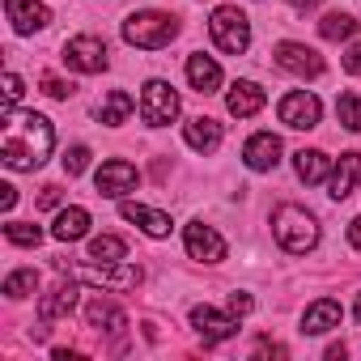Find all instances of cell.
I'll return each mask as SVG.
<instances>
[{
	"mask_svg": "<svg viewBox=\"0 0 361 361\" xmlns=\"http://www.w3.org/2000/svg\"><path fill=\"white\" fill-rule=\"evenodd\" d=\"M344 73H353V77H361V39L344 51Z\"/></svg>",
	"mask_w": 361,
	"mask_h": 361,
	"instance_id": "e575fe53",
	"label": "cell"
},
{
	"mask_svg": "<svg viewBox=\"0 0 361 361\" xmlns=\"http://www.w3.org/2000/svg\"><path fill=\"white\" fill-rule=\"evenodd\" d=\"M77 276L81 281H90V285H98V289H136L140 281H145V272L136 268V264H123V259H115V264H98V259H90V264H81L77 268Z\"/></svg>",
	"mask_w": 361,
	"mask_h": 361,
	"instance_id": "8992f818",
	"label": "cell"
},
{
	"mask_svg": "<svg viewBox=\"0 0 361 361\" xmlns=\"http://www.w3.org/2000/svg\"><path fill=\"white\" fill-rule=\"evenodd\" d=\"M188 81H192V90H200V94H217V90H221V64H217L213 56L196 51V56H188Z\"/></svg>",
	"mask_w": 361,
	"mask_h": 361,
	"instance_id": "d6986e66",
	"label": "cell"
},
{
	"mask_svg": "<svg viewBox=\"0 0 361 361\" xmlns=\"http://www.w3.org/2000/svg\"><path fill=\"white\" fill-rule=\"evenodd\" d=\"M327 361H344V344H331L327 348Z\"/></svg>",
	"mask_w": 361,
	"mask_h": 361,
	"instance_id": "60d3db41",
	"label": "cell"
},
{
	"mask_svg": "<svg viewBox=\"0 0 361 361\" xmlns=\"http://www.w3.org/2000/svg\"><path fill=\"white\" fill-rule=\"evenodd\" d=\"M119 213H123V221H136L149 238H166V234H170V217L157 213V209H145V204H136V200H123Z\"/></svg>",
	"mask_w": 361,
	"mask_h": 361,
	"instance_id": "ffe728a7",
	"label": "cell"
},
{
	"mask_svg": "<svg viewBox=\"0 0 361 361\" xmlns=\"http://www.w3.org/2000/svg\"><path fill=\"white\" fill-rule=\"evenodd\" d=\"M183 247H188V255L192 259H200V264H221L226 259V238L213 230V226H204V221H192L188 230H183Z\"/></svg>",
	"mask_w": 361,
	"mask_h": 361,
	"instance_id": "8fae6325",
	"label": "cell"
},
{
	"mask_svg": "<svg viewBox=\"0 0 361 361\" xmlns=\"http://www.w3.org/2000/svg\"><path fill=\"white\" fill-rule=\"evenodd\" d=\"M136 183H140V174H136V166H132V161H123V157L102 161V166H98V174H94V188H98V196H106V200L128 196Z\"/></svg>",
	"mask_w": 361,
	"mask_h": 361,
	"instance_id": "9c48e42d",
	"label": "cell"
},
{
	"mask_svg": "<svg viewBox=\"0 0 361 361\" xmlns=\"http://www.w3.org/2000/svg\"><path fill=\"white\" fill-rule=\"evenodd\" d=\"M85 234H90V213L77 209V204L60 209V217H56V226H51V238H56V243H81Z\"/></svg>",
	"mask_w": 361,
	"mask_h": 361,
	"instance_id": "603a6c76",
	"label": "cell"
},
{
	"mask_svg": "<svg viewBox=\"0 0 361 361\" xmlns=\"http://www.w3.org/2000/svg\"><path fill=\"white\" fill-rule=\"evenodd\" d=\"M348 243L361 251V217H353V226H348Z\"/></svg>",
	"mask_w": 361,
	"mask_h": 361,
	"instance_id": "74e56055",
	"label": "cell"
},
{
	"mask_svg": "<svg viewBox=\"0 0 361 361\" xmlns=\"http://www.w3.org/2000/svg\"><path fill=\"white\" fill-rule=\"evenodd\" d=\"M209 35H213V43H217L226 56H243V51L251 47V22H247V13H238L234 5L213 9V18H209Z\"/></svg>",
	"mask_w": 361,
	"mask_h": 361,
	"instance_id": "277c9868",
	"label": "cell"
},
{
	"mask_svg": "<svg viewBox=\"0 0 361 361\" xmlns=\"http://www.w3.org/2000/svg\"><path fill=\"white\" fill-rule=\"evenodd\" d=\"M319 35H323L327 43H344V39L357 35V18H348V13H327V18L319 22Z\"/></svg>",
	"mask_w": 361,
	"mask_h": 361,
	"instance_id": "4316f807",
	"label": "cell"
},
{
	"mask_svg": "<svg viewBox=\"0 0 361 361\" xmlns=\"http://www.w3.org/2000/svg\"><path fill=\"white\" fill-rule=\"evenodd\" d=\"M132 94L128 90H111L102 102H98V119L106 123V128H119V123H128V115H132Z\"/></svg>",
	"mask_w": 361,
	"mask_h": 361,
	"instance_id": "d4e9b609",
	"label": "cell"
},
{
	"mask_svg": "<svg viewBox=\"0 0 361 361\" xmlns=\"http://www.w3.org/2000/svg\"><path fill=\"white\" fill-rule=\"evenodd\" d=\"M77 310V285L73 281H60V285H51L43 298H39V314H43V323H51V319H68Z\"/></svg>",
	"mask_w": 361,
	"mask_h": 361,
	"instance_id": "e0dca14e",
	"label": "cell"
},
{
	"mask_svg": "<svg viewBox=\"0 0 361 361\" xmlns=\"http://www.w3.org/2000/svg\"><path fill=\"white\" fill-rule=\"evenodd\" d=\"M272 60H276V68H285V73H293V77H302V81L323 77V56H319L314 47H306V43H281V47L272 51Z\"/></svg>",
	"mask_w": 361,
	"mask_h": 361,
	"instance_id": "30bf717a",
	"label": "cell"
},
{
	"mask_svg": "<svg viewBox=\"0 0 361 361\" xmlns=\"http://www.w3.org/2000/svg\"><path fill=\"white\" fill-rule=\"evenodd\" d=\"M85 323L98 327V331H123V327H128V314H123L111 298H94V302L85 306Z\"/></svg>",
	"mask_w": 361,
	"mask_h": 361,
	"instance_id": "cb8c5ba5",
	"label": "cell"
},
{
	"mask_svg": "<svg viewBox=\"0 0 361 361\" xmlns=\"http://www.w3.org/2000/svg\"><path fill=\"white\" fill-rule=\"evenodd\" d=\"M39 209H60V188H43L39 192Z\"/></svg>",
	"mask_w": 361,
	"mask_h": 361,
	"instance_id": "8d00e7d4",
	"label": "cell"
},
{
	"mask_svg": "<svg viewBox=\"0 0 361 361\" xmlns=\"http://www.w3.org/2000/svg\"><path fill=\"white\" fill-rule=\"evenodd\" d=\"M5 13H9L18 35H39L51 22V9L43 5V0H5Z\"/></svg>",
	"mask_w": 361,
	"mask_h": 361,
	"instance_id": "4fadbf2b",
	"label": "cell"
},
{
	"mask_svg": "<svg viewBox=\"0 0 361 361\" xmlns=\"http://www.w3.org/2000/svg\"><path fill=\"white\" fill-rule=\"evenodd\" d=\"M51 357H56V361H81V353H68V348H56Z\"/></svg>",
	"mask_w": 361,
	"mask_h": 361,
	"instance_id": "f35d334b",
	"label": "cell"
},
{
	"mask_svg": "<svg viewBox=\"0 0 361 361\" xmlns=\"http://www.w3.org/2000/svg\"><path fill=\"white\" fill-rule=\"evenodd\" d=\"M293 170H298V178L306 188H314V183H323V178L331 174V157L323 149H298L293 153Z\"/></svg>",
	"mask_w": 361,
	"mask_h": 361,
	"instance_id": "44dd1931",
	"label": "cell"
},
{
	"mask_svg": "<svg viewBox=\"0 0 361 361\" xmlns=\"http://www.w3.org/2000/svg\"><path fill=\"white\" fill-rule=\"evenodd\" d=\"M5 238H9L13 247H39V243H43V230L30 226V221H9V226H5Z\"/></svg>",
	"mask_w": 361,
	"mask_h": 361,
	"instance_id": "f546056e",
	"label": "cell"
},
{
	"mask_svg": "<svg viewBox=\"0 0 361 361\" xmlns=\"http://www.w3.org/2000/svg\"><path fill=\"white\" fill-rule=\"evenodd\" d=\"M178 111H183V102H178V94H174L170 81H157V77L145 81V90H140V119H145L149 128H166V123H174Z\"/></svg>",
	"mask_w": 361,
	"mask_h": 361,
	"instance_id": "5b68a950",
	"label": "cell"
},
{
	"mask_svg": "<svg viewBox=\"0 0 361 361\" xmlns=\"http://www.w3.org/2000/svg\"><path fill=\"white\" fill-rule=\"evenodd\" d=\"M251 306H255V302H251V293H243V289H238V293H230V314H238V319H243V314H251Z\"/></svg>",
	"mask_w": 361,
	"mask_h": 361,
	"instance_id": "836d02e7",
	"label": "cell"
},
{
	"mask_svg": "<svg viewBox=\"0 0 361 361\" xmlns=\"http://www.w3.org/2000/svg\"><path fill=\"white\" fill-rule=\"evenodd\" d=\"M276 115H281V123L285 128H298V132H310V128H319V115H323V102L310 94V90H293V94H285L281 98V106H276Z\"/></svg>",
	"mask_w": 361,
	"mask_h": 361,
	"instance_id": "52a82bcc",
	"label": "cell"
},
{
	"mask_svg": "<svg viewBox=\"0 0 361 361\" xmlns=\"http://www.w3.org/2000/svg\"><path fill=\"white\" fill-rule=\"evenodd\" d=\"M13 204H18V188H13V183H0V209L9 213Z\"/></svg>",
	"mask_w": 361,
	"mask_h": 361,
	"instance_id": "d590c367",
	"label": "cell"
},
{
	"mask_svg": "<svg viewBox=\"0 0 361 361\" xmlns=\"http://www.w3.org/2000/svg\"><path fill=\"white\" fill-rule=\"evenodd\" d=\"M183 140H188L196 153H213V149L221 145V123H217V119H209V115H196V119H188Z\"/></svg>",
	"mask_w": 361,
	"mask_h": 361,
	"instance_id": "7402d4cb",
	"label": "cell"
},
{
	"mask_svg": "<svg viewBox=\"0 0 361 361\" xmlns=\"http://www.w3.org/2000/svg\"><path fill=\"white\" fill-rule=\"evenodd\" d=\"M264 90L255 85V81H234L230 85V94H226V111L230 115H238V119H251V115H259L264 111Z\"/></svg>",
	"mask_w": 361,
	"mask_h": 361,
	"instance_id": "2e32d148",
	"label": "cell"
},
{
	"mask_svg": "<svg viewBox=\"0 0 361 361\" xmlns=\"http://www.w3.org/2000/svg\"><path fill=\"white\" fill-rule=\"evenodd\" d=\"M353 319L361 323V293H357V306H353Z\"/></svg>",
	"mask_w": 361,
	"mask_h": 361,
	"instance_id": "b9f144b4",
	"label": "cell"
},
{
	"mask_svg": "<svg viewBox=\"0 0 361 361\" xmlns=\"http://www.w3.org/2000/svg\"><path fill=\"white\" fill-rule=\"evenodd\" d=\"M340 319H344L340 302H336V298H319V302L306 306V314H302V331H306V336H323V331L340 327Z\"/></svg>",
	"mask_w": 361,
	"mask_h": 361,
	"instance_id": "ac0fdd59",
	"label": "cell"
},
{
	"mask_svg": "<svg viewBox=\"0 0 361 361\" xmlns=\"http://www.w3.org/2000/svg\"><path fill=\"white\" fill-rule=\"evenodd\" d=\"M272 234L289 255H306L319 247V221L302 204H276L272 209Z\"/></svg>",
	"mask_w": 361,
	"mask_h": 361,
	"instance_id": "7a4b0ae2",
	"label": "cell"
},
{
	"mask_svg": "<svg viewBox=\"0 0 361 361\" xmlns=\"http://www.w3.org/2000/svg\"><path fill=\"white\" fill-rule=\"evenodd\" d=\"M357 188H361V153H340V161L327 174V196L331 200H344Z\"/></svg>",
	"mask_w": 361,
	"mask_h": 361,
	"instance_id": "5bb4252c",
	"label": "cell"
},
{
	"mask_svg": "<svg viewBox=\"0 0 361 361\" xmlns=\"http://www.w3.org/2000/svg\"><path fill=\"white\" fill-rule=\"evenodd\" d=\"M123 255H128V243H123L119 234H98V238H90V259L115 264V259H123Z\"/></svg>",
	"mask_w": 361,
	"mask_h": 361,
	"instance_id": "484cf974",
	"label": "cell"
},
{
	"mask_svg": "<svg viewBox=\"0 0 361 361\" xmlns=\"http://www.w3.org/2000/svg\"><path fill=\"white\" fill-rule=\"evenodd\" d=\"M35 289H39V272L35 268H18V272L5 276V298H13V302L18 298H30Z\"/></svg>",
	"mask_w": 361,
	"mask_h": 361,
	"instance_id": "83f0119b",
	"label": "cell"
},
{
	"mask_svg": "<svg viewBox=\"0 0 361 361\" xmlns=\"http://www.w3.org/2000/svg\"><path fill=\"white\" fill-rule=\"evenodd\" d=\"M0 123V161L9 170H39L51 157L56 128L39 111H5Z\"/></svg>",
	"mask_w": 361,
	"mask_h": 361,
	"instance_id": "6da1fadb",
	"label": "cell"
},
{
	"mask_svg": "<svg viewBox=\"0 0 361 361\" xmlns=\"http://www.w3.org/2000/svg\"><path fill=\"white\" fill-rule=\"evenodd\" d=\"M243 161H247L255 174L276 170V166H281V136H272V132H255V136L243 145Z\"/></svg>",
	"mask_w": 361,
	"mask_h": 361,
	"instance_id": "9a60e30c",
	"label": "cell"
},
{
	"mask_svg": "<svg viewBox=\"0 0 361 361\" xmlns=\"http://www.w3.org/2000/svg\"><path fill=\"white\" fill-rule=\"evenodd\" d=\"M43 94H47V98H60V102H64V98H73V85L47 73V77H43Z\"/></svg>",
	"mask_w": 361,
	"mask_h": 361,
	"instance_id": "1f68e13d",
	"label": "cell"
},
{
	"mask_svg": "<svg viewBox=\"0 0 361 361\" xmlns=\"http://www.w3.org/2000/svg\"><path fill=\"white\" fill-rule=\"evenodd\" d=\"M336 115L348 132H361V94H340L336 98Z\"/></svg>",
	"mask_w": 361,
	"mask_h": 361,
	"instance_id": "f1b7e54d",
	"label": "cell"
},
{
	"mask_svg": "<svg viewBox=\"0 0 361 361\" xmlns=\"http://www.w3.org/2000/svg\"><path fill=\"white\" fill-rule=\"evenodd\" d=\"M64 64L73 68V73H106V43L102 39H94V35H77V39H68L64 43Z\"/></svg>",
	"mask_w": 361,
	"mask_h": 361,
	"instance_id": "ba28073f",
	"label": "cell"
},
{
	"mask_svg": "<svg viewBox=\"0 0 361 361\" xmlns=\"http://www.w3.org/2000/svg\"><path fill=\"white\" fill-rule=\"evenodd\" d=\"M289 5H293L298 13H306V9H314V5H319V0H289Z\"/></svg>",
	"mask_w": 361,
	"mask_h": 361,
	"instance_id": "ab89813d",
	"label": "cell"
},
{
	"mask_svg": "<svg viewBox=\"0 0 361 361\" xmlns=\"http://www.w3.org/2000/svg\"><path fill=\"white\" fill-rule=\"evenodd\" d=\"M178 39V18L170 13H157V9H145V13H132L123 22V43L128 47H140V51H161Z\"/></svg>",
	"mask_w": 361,
	"mask_h": 361,
	"instance_id": "3957f363",
	"label": "cell"
},
{
	"mask_svg": "<svg viewBox=\"0 0 361 361\" xmlns=\"http://www.w3.org/2000/svg\"><path fill=\"white\" fill-rule=\"evenodd\" d=\"M192 327H196V336L204 340V348H213V344L238 336V314H221V310H213V306H192Z\"/></svg>",
	"mask_w": 361,
	"mask_h": 361,
	"instance_id": "7c38bea8",
	"label": "cell"
},
{
	"mask_svg": "<svg viewBox=\"0 0 361 361\" xmlns=\"http://www.w3.org/2000/svg\"><path fill=\"white\" fill-rule=\"evenodd\" d=\"M22 94H26V90H22V77H18V73H5V111H13Z\"/></svg>",
	"mask_w": 361,
	"mask_h": 361,
	"instance_id": "d6a6232c",
	"label": "cell"
},
{
	"mask_svg": "<svg viewBox=\"0 0 361 361\" xmlns=\"http://www.w3.org/2000/svg\"><path fill=\"white\" fill-rule=\"evenodd\" d=\"M85 170H90V149L85 145H73L64 153V174H85Z\"/></svg>",
	"mask_w": 361,
	"mask_h": 361,
	"instance_id": "4dcf8cb0",
	"label": "cell"
}]
</instances>
